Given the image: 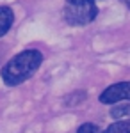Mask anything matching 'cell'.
I'll use <instances>...</instances> for the list:
<instances>
[{"label": "cell", "instance_id": "1", "mask_svg": "<svg viewBox=\"0 0 130 133\" xmlns=\"http://www.w3.org/2000/svg\"><path fill=\"white\" fill-rule=\"evenodd\" d=\"M41 64H43V53L39 50L20 51L0 69V76L5 85L14 87V85H20L25 80H29L39 69Z\"/></svg>", "mask_w": 130, "mask_h": 133}, {"label": "cell", "instance_id": "2", "mask_svg": "<svg viewBox=\"0 0 130 133\" xmlns=\"http://www.w3.org/2000/svg\"><path fill=\"white\" fill-rule=\"evenodd\" d=\"M98 16V4L89 0H66L64 20L73 27H84Z\"/></svg>", "mask_w": 130, "mask_h": 133}, {"label": "cell", "instance_id": "3", "mask_svg": "<svg viewBox=\"0 0 130 133\" xmlns=\"http://www.w3.org/2000/svg\"><path fill=\"white\" fill-rule=\"evenodd\" d=\"M127 101H130V82L112 83L100 94V103L103 105H118Z\"/></svg>", "mask_w": 130, "mask_h": 133}, {"label": "cell", "instance_id": "4", "mask_svg": "<svg viewBox=\"0 0 130 133\" xmlns=\"http://www.w3.org/2000/svg\"><path fill=\"white\" fill-rule=\"evenodd\" d=\"M14 23V12L7 5H0V37L5 36Z\"/></svg>", "mask_w": 130, "mask_h": 133}, {"label": "cell", "instance_id": "5", "mask_svg": "<svg viewBox=\"0 0 130 133\" xmlns=\"http://www.w3.org/2000/svg\"><path fill=\"white\" fill-rule=\"evenodd\" d=\"M110 117L118 119V121H125L130 117V101L127 103H118L110 108Z\"/></svg>", "mask_w": 130, "mask_h": 133}, {"label": "cell", "instance_id": "6", "mask_svg": "<svg viewBox=\"0 0 130 133\" xmlns=\"http://www.w3.org/2000/svg\"><path fill=\"white\" fill-rule=\"evenodd\" d=\"M103 133H130V119H125V121H116L110 126L105 128Z\"/></svg>", "mask_w": 130, "mask_h": 133}, {"label": "cell", "instance_id": "7", "mask_svg": "<svg viewBox=\"0 0 130 133\" xmlns=\"http://www.w3.org/2000/svg\"><path fill=\"white\" fill-rule=\"evenodd\" d=\"M77 133H102V130L96 126V124H93V123H84V124L79 126Z\"/></svg>", "mask_w": 130, "mask_h": 133}, {"label": "cell", "instance_id": "8", "mask_svg": "<svg viewBox=\"0 0 130 133\" xmlns=\"http://www.w3.org/2000/svg\"><path fill=\"white\" fill-rule=\"evenodd\" d=\"M121 4H125V5L130 9V0H121Z\"/></svg>", "mask_w": 130, "mask_h": 133}, {"label": "cell", "instance_id": "9", "mask_svg": "<svg viewBox=\"0 0 130 133\" xmlns=\"http://www.w3.org/2000/svg\"><path fill=\"white\" fill-rule=\"evenodd\" d=\"M89 2H98V0H89Z\"/></svg>", "mask_w": 130, "mask_h": 133}]
</instances>
